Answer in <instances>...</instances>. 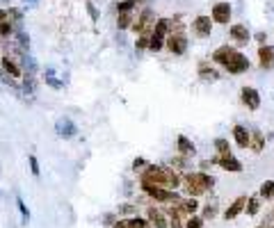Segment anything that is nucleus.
I'll return each instance as SVG.
<instances>
[{"label":"nucleus","instance_id":"1","mask_svg":"<svg viewBox=\"0 0 274 228\" xmlns=\"http://www.w3.org/2000/svg\"><path fill=\"white\" fill-rule=\"evenodd\" d=\"M140 185H153V187H165V189H176L181 185L178 171L172 167H162V164H147L142 169Z\"/></svg>","mask_w":274,"mask_h":228},{"label":"nucleus","instance_id":"2","mask_svg":"<svg viewBox=\"0 0 274 228\" xmlns=\"http://www.w3.org/2000/svg\"><path fill=\"white\" fill-rule=\"evenodd\" d=\"M213 62L222 64L231 76H240V73L249 71V59L238 48H233V46H220L213 52Z\"/></svg>","mask_w":274,"mask_h":228},{"label":"nucleus","instance_id":"3","mask_svg":"<svg viewBox=\"0 0 274 228\" xmlns=\"http://www.w3.org/2000/svg\"><path fill=\"white\" fill-rule=\"evenodd\" d=\"M181 182L187 196H201L215 187V176H208L206 171H185Z\"/></svg>","mask_w":274,"mask_h":228},{"label":"nucleus","instance_id":"4","mask_svg":"<svg viewBox=\"0 0 274 228\" xmlns=\"http://www.w3.org/2000/svg\"><path fill=\"white\" fill-rule=\"evenodd\" d=\"M169 34V19H158L153 25V32L149 34V51L158 52L165 46V37Z\"/></svg>","mask_w":274,"mask_h":228},{"label":"nucleus","instance_id":"5","mask_svg":"<svg viewBox=\"0 0 274 228\" xmlns=\"http://www.w3.org/2000/svg\"><path fill=\"white\" fill-rule=\"evenodd\" d=\"M165 46L172 55H185L187 52V37L183 32V27L178 30H169V34L165 37Z\"/></svg>","mask_w":274,"mask_h":228},{"label":"nucleus","instance_id":"6","mask_svg":"<svg viewBox=\"0 0 274 228\" xmlns=\"http://www.w3.org/2000/svg\"><path fill=\"white\" fill-rule=\"evenodd\" d=\"M153 25H155V14H153V9L151 7H144L142 9V14L137 16V19H133V32H137V34H151L153 32Z\"/></svg>","mask_w":274,"mask_h":228},{"label":"nucleus","instance_id":"7","mask_svg":"<svg viewBox=\"0 0 274 228\" xmlns=\"http://www.w3.org/2000/svg\"><path fill=\"white\" fill-rule=\"evenodd\" d=\"M142 189H144L151 199H155V201H160V203H169V205H174V203L181 201V196L176 194V192H172V189L153 187V185H142Z\"/></svg>","mask_w":274,"mask_h":228},{"label":"nucleus","instance_id":"8","mask_svg":"<svg viewBox=\"0 0 274 228\" xmlns=\"http://www.w3.org/2000/svg\"><path fill=\"white\" fill-rule=\"evenodd\" d=\"M192 32L197 34V37H201V39H206V37H210L213 34V19L210 16H197V19L192 21Z\"/></svg>","mask_w":274,"mask_h":228},{"label":"nucleus","instance_id":"9","mask_svg":"<svg viewBox=\"0 0 274 228\" xmlns=\"http://www.w3.org/2000/svg\"><path fill=\"white\" fill-rule=\"evenodd\" d=\"M213 164H220L222 169H224V171H231V174H238V171H242V162L233 155V153H226V155L213 157Z\"/></svg>","mask_w":274,"mask_h":228},{"label":"nucleus","instance_id":"10","mask_svg":"<svg viewBox=\"0 0 274 228\" xmlns=\"http://www.w3.org/2000/svg\"><path fill=\"white\" fill-rule=\"evenodd\" d=\"M240 101L245 107H249V110H258V107H261V94H258L254 87H242Z\"/></svg>","mask_w":274,"mask_h":228},{"label":"nucleus","instance_id":"11","mask_svg":"<svg viewBox=\"0 0 274 228\" xmlns=\"http://www.w3.org/2000/svg\"><path fill=\"white\" fill-rule=\"evenodd\" d=\"M231 5L228 2H215L213 5V23H220V25H226L228 21H231Z\"/></svg>","mask_w":274,"mask_h":228},{"label":"nucleus","instance_id":"12","mask_svg":"<svg viewBox=\"0 0 274 228\" xmlns=\"http://www.w3.org/2000/svg\"><path fill=\"white\" fill-rule=\"evenodd\" d=\"M258 64H261L263 71L274 69V46L261 44V48H258Z\"/></svg>","mask_w":274,"mask_h":228},{"label":"nucleus","instance_id":"13","mask_svg":"<svg viewBox=\"0 0 274 228\" xmlns=\"http://www.w3.org/2000/svg\"><path fill=\"white\" fill-rule=\"evenodd\" d=\"M228 32H231V39H233L235 44H240V46H245L249 39H251V32H249V27L245 25V23H233Z\"/></svg>","mask_w":274,"mask_h":228},{"label":"nucleus","instance_id":"14","mask_svg":"<svg viewBox=\"0 0 274 228\" xmlns=\"http://www.w3.org/2000/svg\"><path fill=\"white\" fill-rule=\"evenodd\" d=\"M114 228H151V224L144 217H126V219H117Z\"/></svg>","mask_w":274,"mask_h":228},{"label":"nucleus","instance_id":"15","mask_svg":"<svg viewBox=\"0 0 274 228\" xmlns=\"http://www.w3.org/2000/svg\"><path fill=\"white\" fill-rule=\"evenodd\" d=\"M55 130H57V135L64 137V139H69V137H75V132H78V128H75V124L71 121V119H60L57 124H55Z\"/></svg>","mask_w":274,"mask_h":228},{"label":"nucleus","instance_id":"16","mask_svg":"<svg viewBox=\"0 0 274 228\" xmlns=\"http://www.w3.org/2000/svg\"><path fill=\"white\" fill-rule=\"evenodd\" d=\"M147 217H149V224L155 228H167L169 226V219L165 217V212H160L158 208H149L147 210Z\"/></svg>","mask_w":274,"mask_h":228},{"label":"nucleus","instance_id":"17","mask_svg":"<svg viewBox=\"0 0 274 228\" xmlns=\"http://www.w3.org/2000/svg\"><path fill=\"white\" fill-rule=\"evenodd\" d=\"M199 78L203 80V82H217V80H220V71H217L215 66H210L208 62H201L199 64Z\"/></svg>","mask_w":274,"mask_h":228},{"label":"nucleus","instance_id":"18","mask_svg":"<svg viewBox=\"0 0 274 228\" xmlns=\"http://www.w3.org/2000/svg\"><path fill=\"white\" fill-rule=\"evenodd\" d=\"M245 203H247V196H238L226 210H224V219H235L245 210Z\"/></svg>","mask_w":274,"mask_h":228},{"label":"nucleus","instance_id":"19","mask_svg":"<svg viewBox=\"0 0 274 228\" xmlns=\"http://www.w3.org/2000/svg\"><path fill=\"white\" fill-rule=\"evenodd\" d=\"M176 149H178V155H185V157H190V155H194V153H197L194 144L190 142L185 135H178V137H176Z\"/></svg>","mask_w":274,"mask_h":228},{"label":"nucleus","instance_id":"20","mask_svg":"<svg viewBox=\"0 0 274 228\" xmlns=\"http://www.w3.org/2000/svg\"><path fill=\"white\" fill-rule=\"evenodd\" d=\"M0 69H2V71L5 73H9V76H12V78H21V66L16 64V62H14V59H9V55H5V57L0 59Z\"/></svg>","mask_w":274,"mask_h":228},{"label":"nucleus","instance_id":"21","mask_svg":"<svg viewBox=\"0 0 274 228\" xmlns=\"http://www.w3.org/2000/svg\"><path fill=\"white\" fill-rule=\"evenodd\" d=\"M176 208L181 210L183 215H194V212H197V210H199V201H197V199H194V196H190V199H181V201L176 203Z\"/></svg>","mask_w":274,"mask_h":228},{"label":"nucleus","instance_id":"22","mask_svg":"<svg viewBox=\"0 0 274 228\" xmlns=\"http://www.w3.org/2000/svg\"><path fill=\"white\" fill-rule=\"evenodd\" d=\"M249 149L254 151V153H263V149H265V135L261 130L249 132Z\"/></svg>","mask_w":274,"mask_h":228},{"label":"nucleus","instance_id":"23","mask_svg":"<svg viewBox=\"0 0 274 228\" xmlns=\"http://www.w3.org/2000/svg\"><path fill=\"white\" fill-rule=\"evenodd\" d=\"M233 139L240 149H249V130L245 126H233Z\"/></svg>","mask_w":274,"mask_h":228},{"label":"nucleus","instance_id":"24","mask_svg":"<svg viewBox=\"0 0 274 228\" xmlns=\"http://www.w3.org/2000/svg\"><path fill=\"white\" fill-rule=\"evenodd\" d=\"M12 32H14V23L9 19V14H7V9H0V34L7 39Z\"/></svg>","mask_w":274,"mask_h":228},{"label":"nucleus","instance_id":"25","mask_svg":"<svg viewBox=\"0 0 274 228\" xmlns=\"http://www.w3.org/2000/svg\"><path fill=\"white\" fill-rule=\"evenodd\" d=\"M245 210H247L249 217H256V215H258V210H261V196H247Z\"/></svg>","mask_w":274,"mask_h":228},{"label":"nucleus","instance_id":"26","mask_svg":"<svg viewBox=\"0 0 274 228\" xmlns=\"http://www.w3.org/2000/svg\"><path fill=\"white\" fill-rule=\"evenodd\" d=\"M44 80H46V85L53 87V89H62V87H64V82L55 76V69H46V71H44Z\"/></svg>","mask_w":274,"mask_h":228},{"label":"nucleus","instance_id":"27","mask_svg":"<svg viewBox=\"0 0 274 228\" xmlns=\"http://www.w3.org/2000/svg\"><path fill=\"white\" fill-rule=\"evenodd\" d=\"M16 46H19L21 51L25 52V51H30V37H27V32L23 30V27H16Z\"/></svg>","mask_w":274,"mask_h":228},{"label":"nucleus","instance_id":"28","mask_svg":"<svg viewBox=\"0 0 274 228\" xmlns=\"http://www.w3.org/2000/svg\"><path fill=\"white\" fill-rule=\"evenodd\" d=\"M130 25H133V12H124L117 16V27L119 30H128Z\"/></svg>","mask_w":274,"mask_h":228},{"label":"nucleus","instance_id":"29","mask_svg":"<svg viewBox=\"0 0 274 228\" xmlns=\"http://www.w3.org/2000/svg\"><path fill=\"white\" fill-rule=\"evenodd\" d=\"M258 196H261V199H274V180H265V182H263Z\"/></svg>","mask_w":274,"mask_h":228},{"label":"nucleus","instance_id":"30","mask_svg":"<svg viewBox=\"0 0 274 228\" xmlns=\"http://www.w3.org/2000/svg\"><path fill=\"white\" fill-rule=\"evenodd\" d=\"M217 210H220V205H217V201H213V203H208L206 208H203V222H206V219H215V217H217Z\"/></svg>","mask_w":274,"mask_h":228},{"label":"nucleus","instance_id":"31","mask_svg":"<svg viewBox=\"0 0 274 228\" xmlns=\"http://www.w3.org/2000/svg\"><path fill=\"white\" fill-rule=\"evenodd\" d=\"M215 151H217V155H226V153H231V146L224 137H220V139H215Z\"/></svg>","mask_w":274,"mask_h":228},{"label":"nucleus","instance_id":"32","mask_svg":"<svg viewBox=\"0 0 274 228\" xmlns=\"http://www.w3.org/2000/svg\"><path fill=\"white\" fill-rule=\"evenodd\" d=\"M0 82H2V85H7L9 89L19 91V85H16V80H14L12 76H9V73H5V71H2V69H0Z\"/></svg>","mask_w":274,"mask_h":228},{"label":"nucleus","instance_id":"33","mask_svg":"<svg viewBox=\"0 0 274 228\" xmlns=\"http://www.w3.org/2000/svg\"><path fill=\"white\" fill-rule=\"evenodd\" d=\"M135 7H137V0H121L119 5H117V14H124V12H133Z\"/></svg>","mask_w":274,"mask_h":228},{"label":"nucleus","instance_id":"34","mask_svg":"<svg viewBox=\"0 0 274 228\" xmlns=\"http://www.w3.org/2000/svg\"><path fill=\"white\" fill-rule=\"evenodd\" d=\"M7 14H9L12 23H16V27H21V23H23V12H21V9H16V7H9V9H7Z\"/></svg>","mask_w":274,"mask_h":228},{"label":"nucleus","instance_id":"35","mask_svg":"<svg viewBox=\"0 0 274 228\" xmlns=\"http://www.w3.org/2000/svg\"><path fill=\"white\" fill-rule=\"evenodd\" d=\"M172 169H185V171H190V167H187V157L185 155H176L174 160H172Z\"/></svg>","mask_w":274,"mask_h":228},{"label":"nucleus","instance_id":"36","mask_svg":"<svg viewBox=\"0 0 274 228\" xmlns=\"http://www.w3.org/2000/svg\"><path fill=\"white\" fill-rule=\"evenodd\" d=\"M185 228H203V217H194L190 215L185 222Z\"/></svg>","mask_w":274,"mask_h":228},{"label":"nucleus","instance_id":"37","mask_svg":"<svg viewBox=\"0 0 274 228\" xmlns=\"http://www.w3.org/2000/svg\"><path fill=\"white\" fill-rule=\"evenodd\" d=\"M135 212H137V205H133V203L119 205V215H135Z\"/></svg>","mask_w":274,"mask_h":228},{"label":"nucleus","instance_id":"38","mask_svg":"<svg viewBox=\"0 0 274 228\" xmlns=\"http://www.w3.org/2000/svg\"><path fill=\"white\" fill-rule=\"evenodd\" d=\"M137 51H149V37L147 34H137Z\"/></svg>","mask_w":274,"mask_h":228},{"label":"nucleus","instance_id":"39","mask_svg":"<svg viewBox=\"0 0 274 228\" xmlns=\"http://www.w3.org/2000/svg\"><path fill=\"white\" fill-rule=\"evenodd\" d=\"M147 160H144V157H135V160H133V169L135 171H142V169H144V167H147Z\"/></svg>","mask_w":274,"mask_h":228},{"label":"nucleus","instance_id":"40","mask_svg":"<svg viewBox=\"0 0 274 228\" xmlns=\"http://www.w3.org/2000/svg\"><path fill=\"white\" fill-rule=\"evenodd\" d=\"M27 162H30V169H32L34 176H39V162H37V157L30 155V157H27Z\"/></svg>","mask_w":274,"mask_h":228},{"label":"nucleus","instance_id":"41","mask_svg":"<svg viewBox=\"0 0 274 228\" xmlns=\"http://www.w3.org/2000/svg\"><path fill=\"white\" fill-rule=\"evenodd\" d=\"M19 210H21V215H23V219H25V222H27V219H30V212H27V208H25V203L21 201V199H19Z\"/></svg>","mask_w":274,"mask_h":228},{"label":"nucleus","instance_id":"42","mask_svg":"<svg viewBox=\"0 0 274 228\" xmlns=\"http://www.w3.org/2000/svg\"><path fill=\"white\" fill-rule=\"evenodd\" d=\"M265 228H274V212H270L268 219H265V224H263Z\"/></svg>","mask_w":274,"mask_h":228},{"label":"nucleus","instance_id":"43","mask_svg":"<svg viewBox=\"0 0 274 228\" xmlns=\"http://www.w3.org/2000/svg\"><path fill=\"white\" fill-rule=\"evenodd\" d=\"M87 9H89V14H92V21L99 19V12H96V7H94L92 2H87Z\"/></svg>","mask_w":274,"mask_h":228},{"label":"nucleus","instance_id":"44","mask_svg":"<svg viewBox=\"0 0 274 228\" xmlns=\"http://www.w3.org/2000/svg\"><path fill=\"white\" fill-rule=\"evenodd\" d=\"M103 222H105L107 226H114V222H117V219H114V215H105V217H103Z\"/></svg>","mask_w":274,"mask_h":228},{"label":"nucleus","instance_id":"45","mask_svg":"<svg viewBox=\"0 0 274 228\" xmlns=\"http://www.w3.org/2000/svg\"><path fill=\"white\" fill-rule=\"evenodd\" d=\"M256 39L261 41V44H265V39H268V34H265V32H258V34H256Z\"/></svg>","mask_w":274,"mask_h":228},{"label":"nucleus","instance_id":"46","mask_svg":"<svg viewBox=\"0 0 274 228\" xmlns=\"http://www.w3.org/2000/svg\"><path fill=\"white\" fill-rule=\"evenodd\" d=\"M23 2H25L27 7H37V2H39V0H23Z\"/></svg>","mask_w":274,"mask_h":228},{"label":"nucleus","instance_id":"47","mask_svg":"<svg viewBox=\"0 0 274 228\" xmlns=\"http://www.w3.org/2000/svg\"><path fill=\"white\" fill-rule=\"evenodd\" d=\"M0 2H9V0H0Z\"/></svg>","mask_w":274,"mask_h":228},{"label":"nucleus","instance_id":"48","mask_svg":"<svg viewBox=\"0 0 274 228\" xmlns=\"http://www.w3.org/2000/svg\"><path fill=\"white\" fill-rule=\"evenodd\" d=\"M258 228H265V226H258Z\"/></svg>","mask_w":274,"mask_h":228}]
</instances>
